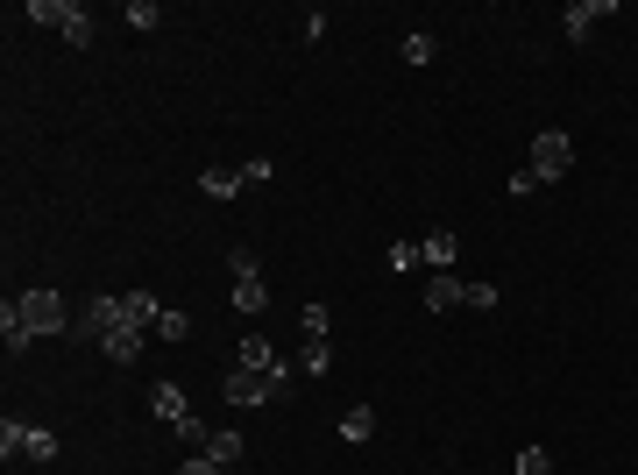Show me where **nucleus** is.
Listing matches in <instances>:
<instances>
[{
  "label": "nucleus",
  "mask_w": 638,
  "mask_h": 475,
  "mask_svg": "<svg viewBox=\"0 0 638 475\" xmlns=\"http://www.w3.org/2000/svg\"><path fill=\"white\" fill-rule=\"evenodd\" d=\"M15 305H22V320H29V334H36V341H43V334H71V327H78V320H71V305H64L57 291H22Z\"/></svg>",
  "instance_id": "1"
},
{
  "label": "nucleus",
  "mask_w": 638,
  "mask_h": 475,
  "mask_svg": "<svg viewBox=\"0 0 638 475\" xmlns=\"http://www.w3.org/2000/svg\"><path fill=\"white\" fill-rule=\"evenodd\" d=\"M227 405L234 412H249V405H270L277 398V390H284V376H270V369H227Z\"/></svg>",
  "instance_id": "2"
},
{
  "label": "nucleus",
  "mask_w": 638,
  "mask_h": 475,
  "mask_svg": "<svg viewBox=\"0 0 638 475\" xmlns=\"http://www.w3.org/2000/svg\"><path fill=\"white\" fill-rule=\"evenodd\" d=\"M532 171L553 185V178H568L575 171V142L561 135V128H546V135H532Z\"/></svg>",
  "instance_id": "3"
},
{
  "label": "nucleus",
  "mask_w": 638,
  "mask_h": 475,
  "mask_svg": "<svg viewBox=\"0 0 638 475\" xmlns=\"http://www.w3.org/2000/svg\"><path fill=\"white\" fill-rule=\"evenodd\" d=\"M114 327H121V298H107V291H93V298H86V305H78V327H71V334H78V341H93V348H100V341H107V334H114Z\"/></svg>",
  "instance_id": "4"
},
{
  "label": "nucleus",
  "mask_w": 638,
  "mask_h": 475,
  "mask_svg": "<svg viewBox=\"0 0 638 475\" xmlns=\"http://www.w3.org/2000/svg\"><path fill=\"white\" fill-rule=\"evenodd\" d=\"M454 256H461V242H454V234H447V227H433V234H426V242H419V263H426L433 277H447V270H454Z\"/></svg>",
  "instance_id": "5"
},
{
  "label": "nucleus",
  "mask_w": 638,
  "mask_h": 475,
  "mask_svg": "<svg viewBox=\"0 0 638 475\" xmlns=\"http://www.w3.org/2000/svg\"><path fill=\"white\" fill-rule=\"evenodd\" d=\"M121 320L142 327V334H156V320H164V298H156V291H128V298H121Z\"/></svg>",
  "instance_id": "6"
},
{
  "label": "nucleus",
  "mask_w": 638,
  "mask_h": 475,
  "mask_svg": "<svg viewBox=\"0 0 638 475\" xmlns=\"http://www.w3.org/2000/svg\"><path fill=\"white\" fill-rule=\"evenodd\" d=\"M100 355H107V362H121V369H135V362H142V327H128V320H121V327L100 341Z\"/></svg>",
  "instance_id": "7"
},
{
  "label": "nucleus",
  "mask_w": 638,
  "mask_h": 475,
  "mask_svg": "<svg viewBox=\"0 0 638 475\" xmlns=\"http://www.w3.org/2000/svg\"><path fill=\"white\" fill-rule=\"evenodd\" d=\"M454 305H468V284L447 270V277H433V284H426V312H454Z\"/></svg>",
  "instance_id": "8"
},
{
  "label": "nucleus",
  "mask_w": 638,
  "mask_h": 475,
  "mask_svg": "<svg viewBox=\"0 0 638 475\" xmlns=\"http://www.w3.org/2000/svg\"><path fill=\"white\" fill-rule=\"evenodd\" d=\"M149 412H156V419H171V426L192 419V405H185V390H178V383H156V390H149Z\"/></svg>",
  "instance_id": "9"
},
{
  "label": "nucleus",
  "mask_w": 638,
  "mask_h": 475,
  "mask_svg": "<svg viewBox=\"0 0 638 475\" xmlns=\"http://www.w3.org/2000/svg\"><path fill=\"white\" fill-rule=\"evenodd\" d=\"M22 454H29L36 468H50V461H57V433H50V426H29V419H22Z\"/></svg>",
  "instance_id": "10"
},
{
  "label": "nucleus",
  "mask_w": 638,
  "mask_h": 475,
  "mask_svg": "<svg viewBox=\"0 0 638 475\" xmlns=\"http://www.w3.org/2000/svg\"><path fill=\"white\" fill-rule=\"evenodd\" d=\"M610 8H617V0H575V8H568V36L582 43V36H589V29H596Z\"/></svg>",
  "instance_id": "11"
},
{
  "label": "nucleus",
  "mask_w": 638,
  "mask_h": 475,
  "mask_svg": "<svg viewBox=\"0 0 638 475\" xmlns=\"http://www.w3.org/2000/svg\"><path fill=\"white\" fill-rule=\"evenodd\" d=\"M199 192H206V199H234V192H242V171L206 164V171H199Z\"/></svg>",
  "instance_id": "12"
},
{
  "label": "nucleus",
  "mask_w": 638,
  "mask_h": 475,
  "mask_svg": "<svg viewBox=\"0 0 638 475\" xmlns=\"http://www.w3.org/2000/svg\"><path fill=\"white\" fill-rule=\"evenodd\" d=\"M206 461H220V468H242V433H234V426H220V433L206 440Z\"/></svg>",
  "instance_id": "13"
},
{
  "label": "nucleus",
  "mask_w": 638,
  "mask_h": 475,
  "mask_svg": "<svg viewBox=\"0 0 638 475\" xmlns=\"http://www.w3.org/2000/svg\"><path fill=\"white\" fill-rule=\"evenodd\" d=\"M0 334H8V348H15V355H22V348L36 341V334H29V320H22V305H15V298H8V305H0Z\"/></svg>",
  "instance_id": "14"
},
{
  "label": "nucleus",
  "mask_w": 638,
  "mask_h": 475,
  "mask_svg": "<svg viewBox=\"0 0 638 475\" xmlns=\"http://www.w3.org/2000/svg\"><path fill=\"white\" fill-rule=\"evenodd\" d=\"M242 369H270V376H284V362H277V348H270L263 334H249V341H242Z\"/></svg>",
  "instance_id": "15"
},
{
  "label": "nucleus",
  "mask_w": 638,
  "mask_h": 475,
  "mask_svg": "<svg viewBox=\"0 0 638 475\" xmlns=\"http://www.w3.org/2000/svg\"><path fill=\"white\" fill-rule=\"evenodd\" d=\"M369 433H376V412H369V405H348V412H341V440H348V447H362Z\"/></svg>",
  "instance_id": "16"
},
{
  "label": "nucleus",
  "mask_w": 638,
  "mask_h": 475,
  "mask_svg": "<svg viewBox=\"0 0 638 475\" xmlns=\"http://www.w3.org/2000/svg\"><path fill=\"white\" fill-rule=\"evenodd\" d=\"M270 305V284L263 277H234V312H263Z\"/></svg>",
  "instance_id": "17"
},
{
  "label": "nucleus",
  "mask_w": 638,
  "mask_h": 475,
  "mask_svg": "<svg viewBox=\"0 0 638 475\" xmlns=\"http://www.w3.org/2000/svg\"><path fill=\"white\" fill-rule=\"evenodd\" d=\"M29 22H50V29H64V22H71V0H29Z\"/></svg>",
  "instance_id": "18"
},
{
  "label": "nucleus",
  "mask_w": 638,
  "mask_h": 475,
  "mask_svg": "<svg viewBox=\"0 0 638 475\" xmlns=\"http://www.w3.org/2000/svg\"><path fill=\"white\" fill-rule=\"evenodd\" d=\"M298 369H305V376H327V369H334V348H327V341H305Z\"/></svg>",
  "instance_id": "19"
},
{
  "label": "nucleus",
  "mask_w": 638,
  "mask_h": 475,
  "mask_svg": "<svg viewBox=\"0 0 638 475\" xmlns=\"http://www.w3.org/2000/svg\"><path fill=\"white\" fill-rule=\"evenodd\" d=\"M298 320H305V341H327V327H334V312H327V305H298Z\"/></svg>",
  "instance_id": "20"
},
{
  "label": "nucleus",
  "mask_w": 638,
  "mask_h": 475,
  "mask_svg": "<svg viewBox=\"0 0 638 475\" xmlns=\"http://www.w3.org/2000/svg\"><path fill=\"white\" fill-rule=\"evenodd\" d=\"M128 29H164V8L156 0H128Z\"/></svg>",
  "instance_id": "21"
},
{
  "label": "nucleus",
  "mask_w": 638,
  "mask_h": 475,
  "mask_svg": "<svg viewBox=\"0 0 638 475\" xmlns=\"http://www.w3.org/2000/svg\"><path fill=\"white\" fill-rule=\"evenodd\" d=\"M64 36H71V50H86V43H93V15L78 8V0H71V22H64Z\"/></svg>",
  "instance_id": "22"
},
{
  "label": "nucleus",
  "mask_w": 638,
  "mask_h": 475,
  "mask_svg": "<svg viewBox=\"0 0 638 475\" xmlns=\"http://www.w3.org/2000/svg\"><path fill=\"white\" fill-rule=\"evenodd\" d=\"M504 192H511V199H532V192H546V178H539V171H532V164H518V171H511V185H504Z\"/></svg>",
  "instance_id": "23"
},
{
  "label": "nucleus",
  "mask_w": 638,
  "mask_h": 475,
  "mask_svg": "<svg viewBox=\"0 0 638 475\" xmlns=\"http://www.w3.org/2000/svg\"><path fill=\"white\" fill-rule=\"evenodd\" d=\"M227 270H234V277H263V256L234 242V249H227Z\"/></svg>",
  "instance_id": "24"
},
{
  "label": "nucleus",
  "mask_w": 638,
  "mask_h": 475,
  "mask_svg": "<svg viewBox=\"0 0 638 475\" xmlns=\"http://www.w3.org/2000/svg\"><path fill=\"white\" fill-rule=\"evenodd\" d=\"M518 475H553V454L546 447H518Z\"/></svg>",
  "instance_id": "25"
},
{
  "label": "nucleus",
  "mask_w": 638,
  "mask_h": 475,
  "mask_svg": "<svg viewBox=\"0 0 638 475\" xmlns=\"http://www.w3.org/2000/svg\"><path fill=\"white\" fill-rule=\"evenodd\" d=\"M497 305V284L490 277H468V312H490Z\"/></svg>",
  "instance_id": "26"
},
{
  "label": "nucleus",
  "mask_w": 638,
  "mask_h": 475,
  "mask_svg": "<svg viewBox=\"0 0 638 475\" xmlns=\"http://www.w3.org/2000/svg\"><path fill=\"white\" fill-rule=\"evenodd\" d=\"M405 64H433V36H426V29L405 36Z\"/></svg>",
  "instance_id": "27"
},
{
  "label": "nucleus",
  "mask_w": 638,
  "mask_h": 475,
  "mask_svg": "<svg viewBox=\"0 0 638 475\" xmlns=\"http://www.w3.org/2000/svg\"><path fill=\"white\" fill-rule=\"evenodd\" d=\"M156 334H164V341H185V334H192V320H185V312H171V305H164V320H156Z\"/></svg>",
  "instance_id": "28"
},
{
  "label": "nucleus",
  "mask_w": 638,
  "mask_h": 475,
  "mask_svg": "<svg viewBox=\"0 0 638 475\" xmlns=\"http://www.w3.org/2000/svg\"><path fill=\"white\" fill-rule=\"evenodd\" d=\"M171 433H178V440H185V447H199V454H206V440H213V433H206V426H199V419H178V426H171Z\"/></svg>",
  "instance_id": "29"
},
{
  "label": "nucleus",
  "mask_w": 638,
  "mask_h": 475,
  "mask_svg": "<svg viewBox=\"0 0 638 475\" xmlns=\"http://www.w3.org/2000/svg\"><path fill=\"white\" fill-rule=\"evenodd\" d=\"M0 454H8V461L22 454V419H0Z\"/></svg>",
  "instance_id": "30"
},
{
  "label": "nucleus",
  "mask_w": 638,
  "mask_h": 475,
  "mask_svg": "<svg viewBox=\"0 0 638 475\" xmlns=\"http://www.w3.org/2000/svg\"><path fill=\"white\" fill-rule=\"evenodd\" d=\"M178 475H227V468H220V461H206V454H192V461H185Z\"/></svg>",
  "instance_id": "31"
},
{
  "label": "nucleus",
  "mask_w": 638,
  "mask_h": 475,
  "mask_svg": "<svg viewBox=\"0 0 638 475\" xmlns=\"http://www.w3.org/2000/svg\"><path fill=\"white\" fill-rule=\"evenodd\" d=\"M227 475H242V468H227Z\"/></svg>",
  "instance_id": "32"
}]
</instances>
